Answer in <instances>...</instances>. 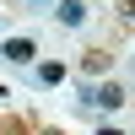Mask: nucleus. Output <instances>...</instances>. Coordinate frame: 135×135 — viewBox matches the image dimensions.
I'll use <instances>...</instances> for the list:
<instances>
[{
  "instance_id": "3",
  "label": "nucleus",
  "mask_w": 135,
  "mask_h": 135,
  "mask_svg": "<svg viewBox=\"0 0 135 135\" xmlns=\"http://www.w3.org/2000/svg\"><path fill=\"white\" fill-rule=\"evenodd\" d=\"M54 16H60L65 27H81V22H86V6H81V0H60V11H54Z\"/></svg>"
},
{
  "instance_id": "2",
  "label": "nucleus",
  "mask_w": 135,
  "mask_h": 135,
  "mask_svg": "<svg viewBox=\"0 0 135 135\" xmlns=\"http://www.w3.org/2000/svg\"><path fill=\"white\" fill-rule=\"evenodd\" d=\"M0 54H6V60H16V65H27L32 54H38V43H32V38H6V49H0Z\"/></svg>"
},
{
  "instance_id": "5",
  "label": "nucleus",
  "mask_w": 135,
  "mask_h": 135,
  "mask_svg": "<svg viewBox=\"0 0 135 135\" xmlns=\"http://www.w3.org/2000/svg\"><path fill=\"white\" fill-rule=\"evenodd\" d=\"M108 60H114V54H103V49H92V54H86V60H81V65H86V70H92V76H97V70H108Z\"/></svg>"
},
{
  "instance_id": "8",
  "label": "nucleus",
  "mask_w": 135,
  "mask_h": 135,
  "mask_svg": "<svg viewBox=\"0 0 135 135\" xmlns=\"http://www.w3.org/2000/svg\"><path fill=\"white\" fill-rule=\"evenodd\" d=\"M43 135H65V130H43Z\"/></svg>"
},
{
  "instance_id": "7",
  "label": "nucleus",
  "mask_w": 135,
  "mask_h": 135,
  "mask_svg": "<svg viewBox=\"0 0 135 135\" xmlns=\"http://www.w3.org/2000/svg\"><path fill=\"white\" fill-rule=\"evenodd\" d=\"M97 135H124V130H97Z\"/></svg>"
},
{
  "instance_id": "1",
  "label": "nucleus",
  "mask_w": 135,
  "mask_h": 135,
  "mask_svg": "<svg viewBox=\"0 0 135 135\" xmlns=\"http://www.w3.org/2000/svg\"><path fill=\"white\" fill-rule=\"evenodd\" d=\"M81 103H92V108H119V103H124V92H119V86L108 81V86H92V92H86Z\"/></svg>"
},
{
  "instance_id": "4",
  "label": "nucleus",
  "mask_w": 135,
  "mask_h": 135,
  "mask_svg": "<svg viewBox=\"0 0 135 135\" xmlns=\"http://www.w3.org/2000/svg\"><path fill=\"white\" fill-rule=\"evenodd\" d=\"M38 81H43V86L65 81V65H60V60H43V65H38Z\"/></svg>"
},
{
  "instance_id": "9",
  "label": "nucleus",
  "mask_w": 135,
  "mask_h": 135,
  "mask_svg": "<svg viewBox=\"0 0 135 135\" xmlns=\"http://www.w3.org/2000/svg\"><path fill=\"white\" fill-rule=\"evenodd\" d=\"M0 135H11V130H0Z\"/></svg>"
},
{
  "instance_id": "6",
  "label": "nucleus",
  "mask_w": 135,
  "mask_h": 135,
  "mask_svg": "<svg viewBox=\"0 0 135 135\" xmlns=\"http://www.w3.org/2000/svg\"><path fill=\"white\" fill-rule=\"evenodd\" d=\"M119 11H124V16H130V22H135V0H124V6H119Z\"/></svg>"
}]
</instances>
